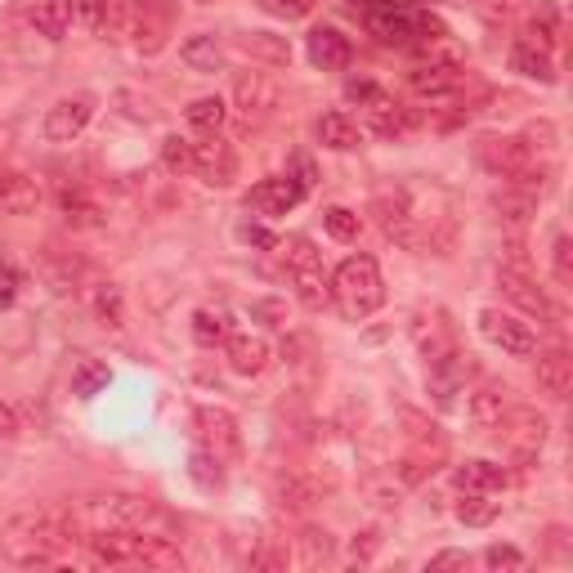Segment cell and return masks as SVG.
Instances as JSON below:
<instances>
[{
  "label": "cell",
  "instance_id": "obj_7",
  "mask_svg": "<svg viewBox=\"0 0 573 573\" xmlns=\"http://www.w3.org/2000/svg\"><path fill=\"white\" fill-rule=\"evenodd\" d=\"M193 425H197V448L215 453L220 462H229V457L242 453V430H238L234 412L215 408V403H202V408L193 412Z\"/></svg>",
  "mask_w": 573,
  "mask_h": 573
},
{
  "label": "cell",
  "instance_id": "obj_4",
  "mask_svg": "<svg viewBox=\"0 0 573 573\" xmlns=\"http://www.w3.org/2000/svg\"><path fill=\"white\" fill-rule=\"evenodd\" d=\"M327 286H332V305H336L340 318H349V323L372 318V314L381 310V301H386V282H381V269H377L372 256H349V260H340V269L327 278Z\"/></svg>",
  "mask_w": 573,
  "mask_h": 573
},
{
  "label": "cell",
  "instance_id": "obj_6",
  "mask_svg": "<svg viewBox=\"0 0 573 573\" xmlns=\"http://www.w3.org/2000/svg\"><path fill=\"white\" fill-rule=\"evenodd\" d=\"M345 95L364 108V121L377 130V134H403L408 126H412V117H408V108L394 99V95H386L381 86H372V82H349L345 86Z\"/></svg>",
  "mask_w": 573,
  "mask_h": 573
},
{
  "label": "cell",
  "instance_id": "obj_22",
  "mask_svg": "<svg viewBox=\"0 0 573 573\" xmlns=\"http://www.w3.org/2000/svg\"><path fill=\"white\" fill-rule=\"evenodd\" d=\"M72 19H77V0H41L36 14H32L36 32L50 36V41H63L72 32Z\"/></svg>",
  "mask_w": 573,
  "mask_h": 573
},
{
  "label": "cell",
  "instance_id": "obj_25",
  "mask_svg": "<svg viewBox=\"0 0 573 573\" xmlns=\"http://www.w3.org/2000/svg\"><path fill=\"white\" fill-rule=\"evenodd\" d=\"M358 126L345 117V112H323L318 117V143L323 149H332V153H349V149H358Z\"/></svg>",
  "mask_w": 573,
  "mask_h": 573
},
{
  "label": "cell",
  "instance_id": "obj_27",
  "mask_svg": "<svg viewBox=\"0 0 573 573\" xmlns=\"http://www.w3.org/2000/svg\"><path fill=\"white\" fill-rule=\"evenodd\" d=\"M180 58H184L193 72H202V77H210V72L225 67V50H220V41H215V36H193V41H184Z\"/></svg>",
  "mask_w": 573,
  "mask_h": 573
},
{
  "label": "cell",
  "instance_id": "obj_8",
  "mask_svg": "<svg viewBox=\"0 0 573 573\" xmlns=\"http://www.w3.org/2000/svg\"><path fill=\"white\" fill-rule=\"evenodd\" d=\"M158 32H162V23L153 19V0H108V19H104L99 36L139 41V45H143V36H153V45H158Z\"/></svg>",
  "mask_w": 573,
  "mask_h": 573
},
{
  "label": "cell",
  "instance_id": "obj_28",
  "mask_svg": "<svg viewBox=\"0 0 573 573\" xmlns=\"http://www.w3.org/2000/svg\"><path fill=\"white\" fill-rule=\"evenodd\" d=\"M457 520H462L466 529H484V525L497 520V501H488V493H462V501H457Z\"/></svg>",
  "mask_w": 573,
  "mask_h": 573
},
{
  "label": "cell",
  "instance_id": "obj_41",
  "mask_svg": "<svg viewBox=\"0 0 573 573\" xmlns=\"http://www.w3.org/2000/svg\"><path fill=\"white\" fill-rule=\"evenodd\" d=\"M14 301H19V273H14V264L0 260V310H10Z\"/></svg>",
  "mask_w": 573,
  "mask_h": 573
},
{
  "label": "cell",
  "instance_id": "obj_32",
  "mask_svg": "<svg viewBox=\"0 0 573 573\" xmlns=\"http://www.w3.org/2000/svg\"><path fill=\"white\" fill-rule=\"evenodd\" d=\"M225 462L215 457V453H206V448H197L193 457H188V475H193V484L197 488H220L225 484V471H220Z\"/></svg>",
  "mask_w": 573,
  "mask_h": 573
},
{
  "label": "cell",
  "instance_id": "obj_35",
  "mask_svg": "<svg viewBox=\"0 0 573 573\" xmlns=\"http://www.w3.org/2000/svg\"><path fill=\"white\" fill-rule=\"evenodd\" d=\"M104 386H108V368L104 364H82L77 372H72V394H82V399H95Z\"/></svg>",
  "mask_w": 573,
  "mask_h": 573
},
{
  "label": "cell",
  "instance_id": "obj_29",
  "mask_svg": "<svg viewBox=\"0 0 573 573\" xmlns=\"http://www.w3.org/2000/svg\"><path fill=\"white\" fill-rule=\"evenodd\" d=\"M225 117H229V108H225V99H215V95H206V99H197L188 108V126L202 130V134H220Z\"/></svg>",
  "mask_w": 573,
  "mask_h": 573
},
{
  "label": "cell",
  "instance_id": "obj_23",
  "mask_svg": "<svg viewBox=\"0 0 573 573\" xmlns=\"http://www.w3.org/2000/svg\"><path fill=\"white\" fill-rule=\"evenodd\" d=\"M511 412V403H507V386H479L475 394H471V421L479 425V430H497V421Z\"/></svg>",
  "mask_w": 573,
  "mask_h": 573
},
{
  "label": "cell",
  "instance_id": "obj_16",
  "mask_svg": "<svg viewBox=\"0 0 573 573\" xmlns=\"http://www.w3.org/2000/svg\"><path fill=\"white\" fill-rule=\"evenodd\" d=\"M305 54H310V63L314 67H323V72H340V67H349V36H340L336 28H314L310 36H305Z\"/></svg>",
  "mask_w": 573,
  "mask_h": 573
},
{
  "label": "cell",
  "instance_id": "obj_42",
  "mask_svg": "<svg viewBox=\"0 0 573 573\" xmlns=\"http://www.w3.org/2000/svg\"><path fill=\"white\" fill-rule=\"evenodd\" d=\"M425 569H430V573H444V569H471V555H466V551H440V555H430Z\"/></svg>",
  "mask_w": 573,
  "mask_h": 573
},
{
  "label": "cell",
  "instance_id": "obj_38",
  "mask_svg": "<svg viewBox=\"0 0 573 573\" xmlns=\"http://www.w3.org/2000/svg\"><path fill=\"white\" fill-rule=\"evenodd\" d=\"M484 564H488V569H525V555H520L516 547H501V542H493V547L484 551Z\"/></svg>",
  "mask_w": 573,
  "mask_h": 573
},
{
  "label": "cell",
  "instance_id": "obj_3",
  "mask_svg": "<svg viewBox=\"0 0 573 573\" xmlns=\"http://www.w3.org/2000/svg\"><path fill=\"white\" fill-rule=\"evenodd\" d=\"M368 32L381 45H421V50H430L435 41L448 36L444 19L430 14L425 6H417V0H372Z\"/></svg>",
  "mask_w": 573,
  "mask_h": 573
},
{
  "label": "cell",
  "instance_id": "obj_33",
  "mask_svg": "<svg viewBox=\"0 0 573 573\" xmlns=\"http://www.w3.org/2000/svg\"><path fill=\"white\" fill-rule=\"evenodd\" d=\"M95 314H99L104 327H121V318H126L121 286H112V282H99V286H95Z\"/></svg>",
  "mask_w": 573,
  "mask_h": 573
},
{
  "label": "cell",
  "instance_id": "obj_13",
  "mask_svg": "<svg viewBox=\"0 0 573 573\" xmlns=\"http://www.w3.org/2000/svg\"><path fill=\"white\" fill-rule=\"evenodd\" d=\"M497 430H501V440H507V448H511L516 462H533L542 453V444H547V421L538 412H529V408H516L511 425L497 421Z\"/></svg>",
  "mask_w": 573,
  "mask_h": 573
},
{
  "label": "cell",
  "instance_id": "obj_45",
  "mask_svg": "<svg viewBox=\"0 0 573 573\" xmlns=\"http://www.w3.org/2000/svg\"><path fill=\"white\" fill-rule=\"evenodd\" d=\"M251 314H256V318H273L269 327H278V323H282V305H278V301H256V305H251Z\"/></svg>",
  "mask_w": 573,
  "mask_h": 573
},
{
  "label": "cell",
  "instance_id": "obj_5",
  "mask_svg": "<svg viewBox=\"0 0 573 573\" xmlns=\"http://www.w3.org/2000/svg\"><path fill=\"white\" fill-rule=\"evenodd\" d=\"M282 256H286V273L296 282V296L310 305V310H323L332 301V286H327V273H323V256L314 251L310 238H286L282 242Z\"/></svg>",
  "mask_w": 573,
  "mask_h": 573
},
{
  "label": "cell",
  "instance_id": "obj_20",
  "mask_svg": "<svg viewBox=\"0 0 573 573\" xmlns=\"http://www.w3.org/2000/svg\"><path fill=\"white\" fill-rule=\"evenodd\" d=\"M507 471L501 466H493V462H462L457 471H453V484L462 488V493H497V488H507Z\"/></svg>",
  "mask_w": 573,
  "mask_h": 573
},
{
  "label": "cell",
  "instance_id": "obj_37",
  "mask_svg": "<svg viewBox=\"0 0 573 573\" xmlns=\"http://www.w3.org/2000/svg\"><path fill=\"white\" fill-rule=\"evenodd\" d=\"M32 202V188L23 175H6L0 171V206H28Z\"/></svg>",
  "mask_w": 573,
  "mask_h": 573
},
{
  "label": "cell",
  "instance_id": "obj_48",
  "mask_svg": "<svg viewBox=\"0 0 573 573\" xmlns=\"http://www.w3.org/2000/svg\"><path fill=\"white\" fill-rule=\"evenodd\" d=\"M368 6H372V0H368Z\"/></svg>",
  "mask_w": 573,
  "mask_h": 573
},
{
  "label": "cell",
  "instance_id": "obj_14",
  "mask_svg": "<svg viewBox=\"0 0 573 573\" xmlns=\"http://www.w3.org/2000/svg\"><path fill=\"white\" fill-rule=\"evenodd\" d=\"M95 117V99L90 95H72V99H58L50 112H45V139L50 143H72Z\"/></svg>",
  "mask_w": 573,
  "mask_h": 573
},
{
  "label": "cell",
  "instance_id": "obj_12",
  "mask_svg": "<svg viewBox=\"0 0 573 573\" xmlns=\"http://www.w3.org/2000/svg\"><path fill=\"white\" fill-rule=\"evenodd\" d=\"M466 67L462 63H440V58H430L425 67L408 72V86L421 95V99H453L466 90Z\"/></svg>",
  "mask_w": 573,
  "mask_h": 573
},
{
  "label": "cell",
  "instance_id": "obj_11",
  "mask_svg": "<svg viewBox=\"0 0 573 573\" xmlns=\"http://www.w3.org/2000/svg\"><path fill=\"white\" fill-rule=\"evenodd\" d=\"M479 332L511 358H533L538 354V336L529 323H520L516 314H501V310H484L479 314Z\"/></svg>",
  "mask_w": 573,
  "mask_h": 573
},
{
  "label": "cell",
  "instance_id": "obj_18",
  "mask_svg": "<svg viewBox=\"0 0 573 573\" xmlns=\"http://www.w3.org/2000/svg\"><path fill=\"white\" fill-rule=\"evenodd\" d=\"M225 354H229V368L238 377H260L269 368V340L264 336H234L225 340Z\"/></svg>",
  "mask_w": 573,
  "mask_h": 573
},
{
  "label": "cell",
  "instance_id": "obj_36",
  "mask_svg": "<svg viewBox=\"0 0 573 573\" xmlns=\"http://www.w3.org/2000/svg\"><path fill=\"white\" fill-rule=\"evenodd\" d=\"M256 6H260L264 14H273V19L296 23V19H305V14L314 10V0H256Z\"/></svg>",
  "mask_w": 573,
  "mask_h": 573
},
{
  "label": "cell",
  "instance_id": "obj_2",
  "mask_svg": "<svg viewBox=\"0 0 573 573\" xmlns=\"http://www.w3.org/2000/svg\"><path fill=\"white\" fill-rule=\"evenodd\" d=\"M67 520L82 538L104 533V529H149V533H166L171 516L158 507L153 497H134V493H108V497H86L72 501Z\"/></svg>",
  "mask_w": 573,
  "mask_h": 573
},
{
  "label": "cell",
  "instance_id": "obj_46",
  "mask_svg": "<svg viewBox=\"0 0 573 573\" xmlns=\"http://www.w3.org/2000/svg\"><path fill=\"white\" fill-rule=\"evenodd\" d=\"M0 435H6V440H14V435H19V417H14V408H10V403H0Z\"/></svg>",
  "mask_w": 573,
  "mask_h": 573
},
{
  "label": "cell",
  "instance_id": "obj_1",
  "mask_svg": "<svg viewBox=\"0 0 573 573\" xmlns=\"http://www.w3.org/2000/svg\"><path fill=\"white\" fill-rule=\"evenodd\" d=\"M82 533L72 529L67 507H45V511H23L0 533V551L19 569H41V564H63V551Z\"/></svg>",
  "mask_w": 573,
  "mask_h": 573
},
{
  "label": "cell",
  "instance_id": "obj_43",
  "mask_svg": "<svg viewBox=\"0 0 573 573\" xmlns=\"http://www.w3.org/2000/svg\"><path fill=\"white\" fill-rule=\"evenodd\" d=\"M238 234H242V242H251V247H278V238H273V234H264L260 225H242Z\"/></svg>",
  "mask_w": 573,
  "mask_h": 573
},
{
  "label": "cell",
  "instance_id": "obj_34",
  "mask_svg": "<svg viewBox=\"0 0 573 573\" xmlns=\"http://www.w3.org/2000/svg\"><path fill=\"white\" fill-rule=\"evenodd\" d=\"M323 229H327L336 242H354L364 225H358V215H354L349 206H327V210H323Z\"/></svg>",
  "mask_w": 573,
  "mask_h": 573
},
{
  "label": "cell",
  "instance_id": "obj_24",
  "mask_svg": "<svg viewBox=\"0 0 573 573\" xmlns=\"http://www.w3.org/2000/svg\"><path fill=\"white\" fill-rule=\"evenodd\" d=\"M58 215L72 229H99L104 225V210L82 188H58Z\"/></svg>",
  "mask_w": 573,
  "mask_h": 573
},
{
  "label": "cell",
  "instance_id": "obj_15",
  "mask_svg": "<svg viewBox=\"0 0 573 573\" xmlns=\"http://www.w3.org/2000/svg\"><path fill=\"white\" fill-rule=\"evenodd\" d=\"M497 282H501V292H507L525 314H533V318H542V323H555V310H551V301H547L542 286L529 278V269L501 264V269H497Z\"/></svg>",
  "mask_w": 573,
  "mask_h": 573
},
{
  "label": "cell",
  "instance_id": "obj_17",
  "mask_svg": "<svg viewBox=\"0 0 573 573\" xmlns=\"http://www.w3.org/2000/svg\"><path fill=\"white\" fill-rule=\"evenodd\" d=\"M238 108L247 117H264L278 108V82L269 77V72H242L238 77Z\"/></svg>",
  "mask_w": 573,
  "mask_h": 573
},
{
  "label": "cell",
  "instance_id": "obj_44",
  "mask_svg": "<svg viewBox=\"0 0 573 573\" xmlns=\"http://www.w3.org/2000/svg\"><path fill=\"white\" fill-rule=\"evenodd\" d=\"M286 175H296V180H301L305 188H314V180H318V175H314V162H310V158H292V171H286Z\"/></svg>",
  "mask_w": 573,
  "mask_h": 573
},
{
  "label": "cell",
  "instance_id": "obj_47",
  "mask_svg": "<svg viewBox=\"0 0 573 573\" xmlns=\"http://www.w3.org/2000/svg\"><path fill=\"white\" fill-rule=\"evenodd\" d=\"M197 6H206V0H197Z\"/></svg>",
  "mask_w": 573,
  "mask_h": 573
},
{
  "label": "cell",
  "instance_id": "obj_30",
  "mask_svg": "<svg viewBox=\"0 0 573 573\" xmlns=\"http://www.w3.org/2000/svg\"><path fill=\"white\" fill-rule=\"evenodd\" d=\"M193 336H197V345H225L229 340V314L225 310H197Z\"/></svg>",
  "mask_w": 573,
  "mask_h": 573
},
{
  "label": "cell",
  "instance_id": "obj_9",
  "mask_svg": "<svg viewBox=\"0 0 573 573\" xmlns=\"http://www.w3.org/2000/svg\"><path fill=\"white\" fill-rule=\"evenodd\" d=\"M305 184L296 180V175H269V180H260L247 197H242V206L251 210V215H260V220H278V215H286V210H296L301 202H305Z\"/></svg>",
  "mask_w": 573,
  "mask_h": 573
},
{
  "label": "cell",
  "instance_id": "obj_26",
  "mask_svg": "<svg viewBox=\"0 0 573 573\" xmlns=\"http://www.w3.org/2000/svg\"><path fill=\"white\" fill-rule=\"evenodd\" d=\"M511 67L520 72V77L542 82V86H551V82H555V63H551V54H547V50H538V45H529V41H520V45L511 50Z\"/></svg>",
  "mask_w": 573,
  "mask_h": 573
},
{
  "label": "cell",
  "instance_id": "obj_19",
  "mask_svg": "<svg viewBox=\"0 0 573 573\" xmlns=\"http://www.w3.org/2000/svg\"><path fill=\"white\" fill-rule=\"evenodd\" d=\"M538 390L551 394V399H569V390H573V358L564 349H547L538 358Z\"/></svg>",
  "mask_w": 573,
  "mask_h": 573
},
{
  "label": "cell",
  "instance_id": "obj_39",
  "mask_svg": "<svg viewBox=\"0 0 573 573\" xmlns=\"http://www.w3.org/2000/svg\"><path fill=\"white\" fill-rule=\"evenodd\" d=\"M551 256H555V278L569 286V282H573V242L560 234V238H555V247H551Z\"/></svg>",
  "mask_w": 573,
  "mask_h": 573
},
{
  "label": "cell",
  "instance_id": "obj_31",
  "mask_svg": "<svg viewBox=\"0 0 573 573\" xmlns=\"http://www.w3.org/2000/svg\"><path fill=\"white\" fill-rule=\"evenodd\" d=\"M162 166H166L171 175H193V139L166 134V139H162Z\"/></svg>",
  "mask_w": 573,
  "mask_h": 573
},
{
  "label": "cell",
  "instance_id": "obj_10",
  "mask_svg": "<svg viewBox=\"0 0 573 573\" xmlns=\"http://www.w3.org/2000/svg\"><path fill=\"white\" fill-rule=\"evenodd\" d=\"M193 175L210 188H229L238 180V149L220 134H206V143H193Z\"/></svg>",
  "mask_w": 573,
  "mask_h": 573
},
{
  "label": "cell",
  "instance_id": "obj_40",
  "mask_svg": "<svg viewBox=\"0 0 573 573\" xmlns=\"http://www.w3.org/2000/svg\"><path fill=\"white\" fill-rule=\"evenodd\" d=\"M77 19H82L90 32H104V19H108V0H77Z\"/></svg>",
  "mask_w": 573,
  "mask_h": 573
},
{
  "label": "cell",
  "instance_id": "obj_21",
  "mask_svg": "<svg viewBox=\"0 0 573 573\" xmlns=\"http://www.w3.org/2000/svg\"><path fill=\"white\" fill-rule=\"evenodd\" d=\"M41 273L58 286V292H72L82 278H86V260L82 256H67V251H58V247H45V256H41Z\"/></svg>",
  "mask_w": 573,
  "mask_h": 573
}]
</instances>
